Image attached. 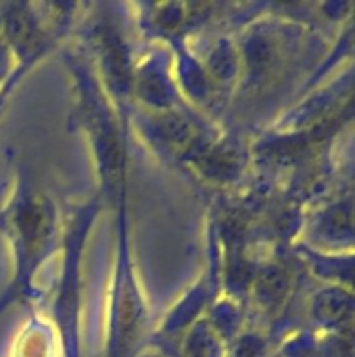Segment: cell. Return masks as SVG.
<instances>
[{"instance_id": "1", "label": "cell", "mask_w": 355, "mask_h": 357, "mask_svg": "<svg viewBox=\"0 0 355 357\" xmlns=\"http://www.w3.org/2000/svg\"><path fill=\"white\" fill-rule=\"evenodd\" d=\"M97 52H100L101 66H103L110 86L118 93L132 86L131 65H129V54L122 42L120 35L115 31L113 26H101L96 33Z\"/></svg>"}, {"instance_id": "2", "label": "cell", "mask_w": 355, "mask_h": 357, "mask_svg": "<svg viewBox=\"0 0 355 357\" xmlns=\"http://www.w3.org/2000/svg\"><path fill=\"white\" fill-rule=\"evenodd\" d=\"M289 291V278L284 268L270 267L258 275L256 296L261 309L275 312L284 303Z\"/></svg>"}, {"instance_id": "3", "label": "cell", "mask_w": 355, "mask_h": 357, "mask_svg": "<svg viewBox=\"0 0 355 357\" xmlns=\"http://www.w3.org/2000/svg\"><path fill=\"white\" fill-rule=\"evenodd\" d=\"M155 128L160 142H164V145H167L178 153L188 149L195 139L194 128H191L190 122L171 110L160 112L155 121Z\"/></svg>"}, {"instance_id": "4", "label": "cell", "mask_w": 355, "mask_h": 357, "mask_svg": "<svg viewBox=\"0 0 355 357\" xmlns=\"http://www.w3.org/2000/svg\"><path fill=\"white\" fill-rule=\"evenodd\" d=\"M313 312L320 323L338 326L352 314V296L341 291H324L313 303Z\"/></svg>"}, {"instance_id": "5", "label": "cell", "mask_w": 355, "mask_h": 357, "mask_svg": "<svg viewBox=\"0 0 355 357\" xmlns=\"http://www.w3.org/2000/svg\"><path fill=\"white\" fill-rule=\"evenodd\" d=\"M136 86H138V91L143 96V100H146L153 107L160 108L159 112L167 110V107L171 105V91L169 84L166 82L159 68L148 66V68L143 70L138 75Z\"/></svg>"}, {"instance_id": "6", "label": "cell", "mask_w": 355, "mask_h": 357, "mask_svg": "<svg viewBox=\"0 0 355 357\" xmlns=\"http://www.w3.org/2000/svg\"><path fill=\"white\" fill-rule=\"evenodd\" d=\"M320 234L327 239L341 241L352 237V204L350 202H338L319 223Z\"/></svg>"}, {"instance_id": "7", "label": "cell", "mask_w": 355, "mask_h": 357, "mask_svg": "<svg viewBox=\"0 0 355 357\" xmlns=\"http://www.w3.org/2000/svg\"><path fill=\"white\" fill-rule=\"evenodd\" d=\"M237 63L235 56H233L232 49L226 47V45H219L214 51V54L211 56V63H209V72L214 75L216 80H225L235 73Z\"/></svg>"}]
</instances>
